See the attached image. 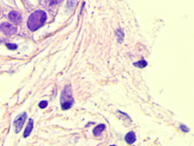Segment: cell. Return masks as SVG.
Returning <instances> with one entry per match:
<instances>
[{"mask_svg":"<svg viewBox=\"0 0 194 146\" xmlns=\"http://www.w3.org/2000/svg\"><path fill=\"white\" fill-rule=\"evenodd\" d=\"M47 20V14L43 10L35 11L28 17L27 25L32 32L36 31L43 27Z\"/></svg>","mask_w":194,"mask_h":146,"instance_id":"1","label":"cell"},{"mask_svg":"<svg viewBox=\"0 0 194 146\" xmlns=\"http://www.w3.org/2000/svg\"><path fill=\"white\" fill-rule=\"evenodd\" d=\"M73 94L71 85L65 86L60 96V106L63 110H69L74 105Z\"/></svg>","mask_w":194,"mask_h":146,"instance_id":"2","label":"cell"},{"mask_svg":"<svg viewBox=\"0 0 194 146\" xmlns=\"http://www.w3.org/2000/svg\"><path fill=\"white\" fill-rule=\"evenodd\" d=\"M27 117V114L26 112L22 113L21 114L18 116V117L14 121V126H15V133H19L22 129L24 124L25 123L26 119Z\"/></svg>","mask_w":194,"mask_h":146,"instance_id":"3","label":"cell"},{"mask_svg":"<svg viewBox=\"0 0 194 146\" xmlns=\"http://www.w3.org/2000/svg\"><path fill=\"white\" fill-rule=\"evenodd\" d=\"M0 31L6 36H12L17 33V27L8 22H4L0 25Z\"/></svg>","mask_w":194,"mask_h":146,"instance_id":"4","label":"cell"},{"mask_svg":"<svg viewBox=\"0 0 194 146\" xmlns=\"http://www.w3.org/2000/svg\"><path fill=\"white\" fill-rule=\"evenodd\" d=\"M9 18L15 25H20L22 21V16L20 12L16 11H12L9 14Z\"/></svg>","mask_w":194,"mask_h":146,"instance_id":"5","label":"cell"},{"mask_svg":"<svg viewBox=\"0 0 194 146\" xmlns=\"http://www.w3.org/2000/svg\"><path fill=\"white\" fill-rule=\"evenodd\" d=\"M124 140L128 145L133 144L136 141V136L134 132L131 131V132L127 133L126 136H124Z\"/></svg>","mask_w":194,"mask_h":146,"instance_id":"6","label":"cell"},{"mask_svg":"<svg viewBox=\"0 0 194 146\" xmlns=\"http://www.w3.org/2000/svg\"><path fill=\"white\" fill-rule=\"evenodd\" d=\"M106 126L105 124L103 123L99 124V125H97V126L93 129V136H96V137H99V136H101L102 132L106 129Z\"/></svg>","mask_w":194,"mask_h":146,"instance_id":"7","label":"cell"},{"mask_svg":"<svg viewBox=\"0 0 194 146\" xmlns=\"http://www.w3.org/2000/svg\"><path fill=\"white\" fill-rule=\"evenodd\" d=\"M33 129H34V121H33L32 119H30L29 122H28L25 129H24V135H23L24 138L28 137V136L31 135V133H32Z\"/></svg>","mask_w":194,"mask_h":146,"instance_id":"8","label":"cell"},{"mask_svg":"<svg viewBox=\"0 0 194 146\" xmlns=\"http://www.w3.org/2000/svg\"><path fill=\"white\" fill-rule=\"evenodd\" d=\"M148 65V63H147V61L144 59H142L140 61H137L136 63H133V66H135L136 68H144Z\"/></svg>","mask_w":194,"mask_h":146,"instance_id":"9","label":"cell"},{"mask_svg":"<svg viewBox=\"0 0 194 146\" xmlns=\"http://www.w3.org/2000/svg\"><path fill=\"white\" fill-rule=\"evenodd\" d=\"M116 36L117 37V40H118V43H122L123 40H124V33L123 32V30H118V31L116 32Z\"/></svg>","mask_w":194,"mask_h":146,"instance_id":"10","label":"cell"},{"mask_svg":"<svg viewBox=\"0 0 194 146\" xmlns=\"http://www.w3.org/2000/svg\"><path fill=\"white\" fill-rule=\"evenodd\" d=\"M180 129H181V130L182 131V132H184V133H185L190 132L189 128L186 126V125H184V124H181V125H180Z\"/></svg>","mask_w":194,"mask_h":146,"instance_id":"11","label":"cell"},{"mask_svg":"<svg viewBox=\"0 0 194 146\" xmlns=\"http://www.w3.org/2000/svg\"><path fill=\"white\" fill-rule=\"evenodd\" d=\"M48 105V102L46 101H42L39 103V107L42 109H44L47 107Z\"/></svg>","mask_w":194,"mask_h":146,"instance_id":"12","label":"cell"},{"mask_svg":"<svg viewBox=\"0 0 194 146\" xmlns=\"http://www.w3.org/2000/svg\"><path fill=\"white\" fill-rule=\"evenodd\" d=\"M62 0H48V2L50 3V5H55L57 4L60 3Z\"/></svg>","mask_w":194,"mask_h":146,"instance_id":"13","label":"cell"},{"mask_svg":"<svg viewBox=\"0 0 194 146\" xmlns=\"http://www.w3.org/2000/svg\"><path fill=\"white\" fill-rule=\"evenodd\" d=\"M6 47L9 48V49L11 50H15L16 49H17L18 46H16L15 44H7Z\"/></svg>","mask_w":194,"mask_h":146,"instance_id":"14","label":"cell"},{"mask_svg":"<svg viewBox=\"0 0 194 146\" xmlns=\"http://www.w3.org/2000/svg\"><path fill=\"white\" fill-rule=\"evenodd\" d=\"M110 146H116L115 145H110Z\"/></svg>","mask_w":194,"mask_h":146,"instance_id":"15","label":"cell"},{"mask_svg":"<svg viewBox=\"0 0 194 146\" xmlns=\"http://www.w3.org/2000/svg\"><path fill=\"white\" fill-rule=\"evenodd\" d=\"M0 14H1V12H0Z\"/></svg>","mask_w":194,"mask_h":146,"instance_id":"16","label":"cell"}]
</instances>
